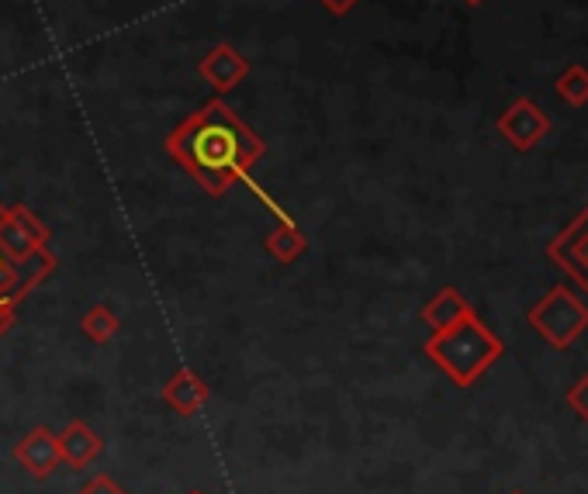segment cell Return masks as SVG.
<instances>
[{"label": "cell", "instance_id": "6da1fadb", "mask_svg": "<svg viewBox=\"0 0 588 494\" xmlns=\"http://www.w3.org/2000/svg\"><path fill=\"white\" fill-rule=\"evenodd\" d=\"M164 146H167V156L208 197H221L229 194L236 183H247L280 221H291V215L284 212L277 201H271V194H263V188H256L253 180V167L263 159V153H267V142H263L221 97H212L208 105L191 111L167 135Z\"/></svg>", "mask_w": 588, "mask_h": 494}, {"label": "cell", "instance_id": "7c38bea8", "mask_svg": "<svg viewBox=\"0 0 588 494\" xmlns=\"http://www.w3.org/2000/svg\"><path fill=\"white\" fill-rule=\"evenodd\" d=\"M263 245H267L271 260H277L280 266H291V263H298L301 256L309 253V236L301 232L295 225V218H291V221H280L274 232H267Z\"/></svg>", "mask_w": 588, "mask_h": 494}, {"label": "cell", "instance_id": "e0dca14e", "mask_svg": "<svg viewBox=\"0 0 588 494\" xmlns=\"http://www.w3.org/2000/svg\"><path fill=\"white\" fill-rule=\"evenodd\" d=\"M319 4L326 8L333 17H347V14L360 4V0H319Z\"/></svg>", "mask_w": 588, "mask_h": 494}, {"label": "cell", "instance_id": "7a4b0ae2", "mask_svg": "<svg viewBox=\"0 0 588 494\" xmlns=\"http://www.w3.org/2000/svg\"><path fill=\"white\" fill-rule=\"evenodd\" d=\"M49 236V225L25 204H0V304L22 308L35 287L52 277Z\"/></svg>", "mask_w": 588, "mask_h": 494}, {"label": "cell", "instance_id": "8fae6325", "mask_svg": "<svg viewBox=\"0 0 588 494\" xmlns=\"http://www.w3.org/2000/svg\"><path fill=\"white\" fill-rule=\"evenodd\" d=\"M468 312H475L471 301L464 298L457 287H443L430 301L422 304V322L430 333H440V328H451L454 322H460Z\"/></svg>", "mask_w": 588, "mask_h": 494}, {"label": "cell", "instance_id": "ffe728a7", "mask_svg": "<svg viewBox=\"0 0 588 494\" xmlns=\"http://www.w3.org/2000/svg\"><path fill=\"white\" fill-rule=\"evenodd\" d=\"M191 494H205V491H191Z\"/></svg>", "mask_w": 588, "mask_h": 494}, {"label": "cell", "instance_id": "ba28073f", "mask_svg": "<svg viewBox=\"0 0 588 494\" xmlns=\"http://www.w3.org/2000/svg\"><path fill=\"white\" fill-rule=\"evenodd\" d=\"M197 73H201V80H205V84L215 94H232L242 84V80L250 76V63H247V56H242L236 46L218 43V46H212L205 56H201Z\"/></svg>", "mask_w": 588, "mask_h": 494}, {"label": "cell", "instance_id": "8992f818", "mask_svg": "<svg viewBox=\"0 0 588 494\" xmlns=\"http://www.w3.org/2000/svg\"><path fill=\"white\" fill-rule=\"evenodd\" d=\"M547 256L588 294V204L551 239Z\"/></svg>", "mask_w": 588, "mask_h": 494}, {"label": "cell", "instance_id": "30bf717a", "mask_svg": "<svg viewBox=\"0 0 588 494\" xmlns=\"http://www.w3.org/2000/svg\"><path fill=\"white\" fill-rule=\"evenodd\" d=\"M100 453H105V439H100L87 422L73 419V422H67L63 432H59V457H63V463H70L73 470H87Z\"/></svg>", "mask_w": 588, "mask_h": 494}, {"label": "cell", "instance_id": "44dd1931", "mask_svg": "<svg viewBox=\"0 0 588 494\" xmlns=\"http://www.w3.org/2000/svg\"><path fill=\"white\" fill-rule=\"evenodd\" d=\"M513 494H519V491H513Z\"/></svg>", "mask_w": 588, "mask_h": 494}, {"label": "cell", "instance_id": "9a60e30c", "mask_svg": "<svg viewBox=\"0 0 588 494\" xmlns=\"http://www.w3.org/2000/svg\"><path fill=\"white\" fill-rule=\"evenodd\" d=\"M564 401H567V408H572L581 422H588V374H585V377H578L572 387H567Z\"/></svg>", "mask_w": 588, "mask_h": 494}, {"label": "cell", "instance_id": "5bb4252c", "mask_svg": "<svg viewBox=\"0 0 588 494\" xmlns=\"http://www.w3.org/2000/svg\"><path fill=\"white\" fill-rule=\"evenodd\" d=\"M554 91H557V97L564 100V105L585 108V105H588V70H585V67H567V70L557 76Z\"/></svg>", "mask_w": 588, "mask_h": 494}, {"label": "cell", "instance_id": "9c48e42d", "mask_svg": "<svg viewBox=\"0 0 588 494\" xmlns=\"http://www.w3.org/2000/svg\"><path fill=\"white\" fill-rule=\"evenodd\" d=\"M159 398H164V405L173 411V415L191 419V415H197V411L208 405L212 387H208L205 377L194 374L191 366H180L177 374L164 384V390H159Z\"/></svg>", "mask_w": 588, "mask_h": 494}, {"label": "cell", "instance_id": "ac0fdd59", "mask_svg": "<svg viewBox=\"0 0 588 494\" xmlns=\"http://www.w3.org/2000/svg\"><path fill=\"white\" fill-rule=\"evenodd\" d=\"M14 318H17V308H11V304H0V339H4V336L11 333Z\"/></svg>", "mask_w": 588, "mask_h": 494}, {"label": "cell", "instance_id": "5b68a950", "mask_svg": "<svg viewBox=\"0 0 588 494\" xmlns=\"http://www.w3.org/2000/svg\"><path fill=\"white\" fill-rule=\"evenodd\" d=\"M547 132H551V118H547V111L530 97H516L513 105L499 115V135L509 142L516 153L537 149Z\"/></svg>", "mask_w": 588, "mask_h": 494}, {"label": "cell", "instance_id": "4fadbf2b", "mask_svg": "<svg viewBox=\"0 0 588 494\" xmlns=\"http://www.w3.org/2000/svg\"><path fill=\"white\" fill-rule=\"evenodd\" d=\"M118 328H121V322L108 304H94L84 312V318H80V333H84L94 346H108L118 336Z\"/></svg>", "mask_w": 588, "mask_h": 494}, {"label": "cell", "instance_id": "d6986e66", "mask_svg": "<svg viewBox=\"0 0 588 494\" xmlns=\"http://www.w3.org/2000/svg\"><path fill=\"white\" fill-rule=\"evenodd\" d=\"M460 4H468V8H481L484 0H460Z\"/></svg>", "mask_w": 588, "mask_h": 494}, {"label": "cell", "instance_id": "3957f363", "mask_svg": "<svg viewBox=\"0 0 588 494\" xmlns=\"http://www.w3.org/2000/svg\"><path fill=\"white\" fill-rule=\"evenodd\" d=\"M422 353L430 357L457 387H475L489 366L502 360L505 342L484 325L475 312H468L451 328H440L422 342Z\"/></svg>", "mask_w": 588, "mask_h": 494}, {"label": "cell", "instance_id": "277c9868", "mask_svg": "<svg viewBox=\"0 0 588 494\" xmlns=\"http://www.w3.org/2000/svg\"><path fill=\"white\" fill-rule=\"evenodd\" d=\"M526 322L547 346L572 349L588 333V304L567 284H557L526 312Z\"/></svg>", "mask_w": 588, "mask_h": 494}, {"label": "cell", "instance_id": "52a82bcc", "mask_svg": "<svg viewBox=\"0 0 588 494\" xmlns=\"http://www.w3.org/2000/svg\"><path fill=\"white\" fill-rule=\"evenodd\" d=\"M14 460L35 481L52 478V473L59 470V463H63V457H59V436L46 425L32 429L28 436H22L14 443Z\"/></svg>", "mask_w": 588, "mask_h": 494}, {"label": "cell", "instance_id": "2e32d148", "mask_svg": "<svg viewBox=\"0 0 588 494\" xmlns=\"http://www.w3.org/2000/svg\"><path fill=\"white\" fill-rule=\"evenodd\" d=\"M76 494H129V491L121 487L115 478H108V473H97V478H91Z\"/></svg>", "mask_w": 588, "mask_h": 494}]
</instances>
